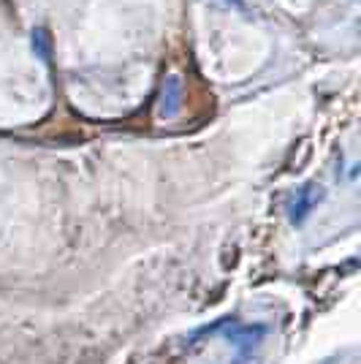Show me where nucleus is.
<instances>
[{
    "mask_svg": "<svg viewBox=\"0 0 361 364\" xmlns=\"http://www.w3.org/2000/svg\"><path fill=\"white\" fill-rule=\"evenodd\" d=\"M320 196H323V191L318 188V185H304L299 193L293 196V201H291V207H288V218H291V223L293 226H299V223H304L307 220V215L316 210V204L320 201Z\"/></svg>",
    "mask_w": 361,
    "mask_h": 364,
    "instance_id": "nucleus-2",
    "label": "nucleus"
},
{
    "mask_svg": "<svg viewBox=\"0 0 361 364\" xmlns=\"http://www.w3.org/2000/svg\"><path fill=\"white\" fill-rule=\"evenodd\" d=\"M33 52H36V58H41L46 63L52 58V36H49L46 28H36L33 31Z\"/></svg>",
    "mask_w": 361,
    "mask_h": 364,
    "instance_id": "nucleus-4",
    "label": "nucleus"
},
{
    "mask_svg": "<svg viewBox=\"0 0 361 364\" xmlns=\"http://www.w3.org/2000/svg\"><path fill=\"white\" fill-rule=\"evenodd\" d=\"M182 107V79L177 74L166 76L163 90H161V104H158V112L161 117H174Z\"/></svg>",
    "mask_w": 361,
    "mask_h": 364,
    "instance_id": "nucleus-3",
    "label": "nucleus"
},
{
    "mask_svg": "<svg viewBox=\"0 0 361 364\" xmlns=\"http://www.w3.org/2000/svg\"><path fill=\"white\" fill-rule=\"evenodd\" d=\"M228 343L237 348V362L234 364H244L253 359V350L261 346V340L266 337V326L264 323H247V326H237V329H228L223 332Z\"/></svg>",
    "mask_w": 361,
    "mask_h": 364,
    "instance_id": "nucleus-1",
    "label": "nucleus"
}]
</instances>
